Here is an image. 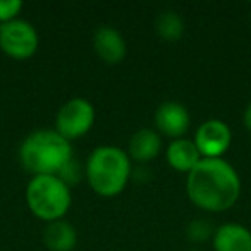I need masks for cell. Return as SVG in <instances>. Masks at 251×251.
Returning <instances> with one entry per match:
<instances>
[{
  "label": "cell",
  "mask_w": 251,
  "mask_h": 251,
  "mask_svg": "<svg viewBox=\"0 0 251 251\" xmlns=\"http://www.w3.org/2000/svg\"><path fill=\"white\" fill-rule=\"evenodd\" d=\"M186 193L196 206L208 212H224L237 201L241 179L224 158H201L186 179Z\"/></svg>",
  "instance_id": "obj_1"
},
{
  "label": "cell",
  "mask_w": 251,
  "mask_h": 251,
  "mask_svg": "<svg viewBox=\"0 0 251 251\" xmlns=\"http://www.w3.org/2000/svg\"><path fill=\"white\" fill-rule=\"evenodd\" d=\"M71 158V141L55 129L33 131L19 147V160L33 176H59Z\"/></svg>",
  "instance_id": "obj_2"
},
{
  "label": "cell",
  "mask_w": 251,
  "mask_h": 251,
  "mask_svg": "<svg viewBox=\"0 0 251 251\" xmlns=\"http://www.w3.org/2000/svg\"><path fill=\"white\" fill-rule=\"evenodd\" d=\"M84 174L100 196H115L126 188L131 177L129 153L114 145H101L90 153Z\"/></svg>",
  "instance_id": "obj_3"
},
{
  "label": "cell",
  "mask_w": 251,
  "mask_h": 251,
  "mask_svg": "<svg viewBox=\"0 0 251 251\" xmlns=\"http://www.w3.org/2000/svg\"><path fill=\"white\" fill-rule=\"evenodd\" d=\"M26 203L38 219L60 220L73 203L71 188L59 176H33L26 186Z\"/></svg>",
  "instance_id": "obj_4"
},
{
  "label": "cell",
  "mask_w": 251,
  "mask_h": 251,
  "mask_svg": "<svg viewBox=\"0 0 251 251\" xmlns=\"http://www.w3.org/2000/svg\"><path fill=\"white\" fill-rule=\"evenodd\" d=\"M95 119H97V112L93 103L83 97H74L67 100L57 112L55 131L62 134L66 140H76L93 127Z\"/></svg>",
  "instance_id": "obj_5"
},
{
  "label": "cell",
  "mask_w": 251,
  "mask_h": 251,
  "mask_svg": "<svg viewBox=\"0 0 251 251\" xmlns=\"http://www.w3.org/2000/svg\"><path fill=\"white\" fill-rule=\"evenodd\" d=\"M38 31L29 21L12 19L0 25V49L12 59H29L38 49Z\"/></svg>",
  "instance_id": "obj_6"
},
{
  "label": "cell",
  "mask_w": 251,
  "mask_h": 251,
  "mask_svg": "<svg viewBox=\"0 0 251 251\" xmlns=\"http://www.w3.org/2000/svg\"><path fill=\"white\" fill-rule=\"evenodd\" d=\"M195 145L201 158H222L232 141L230 127L220 119H208L198 126Z\"/></svg>",
  "instance_id": "obj_7"
},
{
  "label": "cell",
  "mask_w": 251,
  "mask_h": 251,
  "mask_svg": "<svg viewBox=\"0 0 251 251\" xmlns=\"http://www.w3.org/2000/svg\"><path fill=\"white\" fill-rule=\"evenodd\" d=\"M191 124V115L186 105L176 100H165L155 110V126L162 134L177 140L184 136Z\"/></svg>",
  "instance_id": "obj_8"
},
{
  "label": "cell",
  "mask_w": 251,
  "mask_h": 251,
  "mask_svg": "<svg viewBox=\"0 0 251 251\" xmlns=\"http://www.w3.org/2000/svg\"><path fill=\"white\" fill-rule=\"evenodd\" d=\"M93 49L105 62H121L127 52L126 38L117 28L110 25H101L93 33Z\"/></svg>",
  "instance_id": "obj_9"
},
{
  "label": "cell",
  "mask_w": 251,
  "mask_h": 251,
  "mask_svg": "<svg viewBox=\"0 0 251 251\" xmlns=\"http://www.w3.org/2000/svg\"><path fill=\"white\" fill-rule=\"evenodd\" d=\"M215 251H251V230L241 224H222L213 230Z\"/></svg>",
  "instance_id": "obj_10"
},
{
  "label": "cell",
  "mask_w": 251,
  "mask_h": 251,
  "mask_svg": "<svg viewBox=\"0 0 251 251\" xmlns=\"http://www.w3.org/2000/svg\"><path fill=\"white\" fill-rule=\"evenodd\" d=\"M201 160L198 148L195 141L188 138H177L172 140L167 147V162L174 171L179 172H191L195 165Z\"/></svg>",
  "instance_id": "obj_11"
},
{
  "label": "cell",
  "mask_w": 251,
  "mask_h": 251,
  "mask_svg": "<svg viewBox=\"0 0 251 251\" xmlns=\"http://www.w3.org/2000/svg\"><path fill=\"white\" fill-rule=\"evenodd\" d=\"M42 239L50 251H73L77 243V232L74 226L60 219L47 222Z\"/></svg>",
  "instance_id": "obj_12"
},
{
  "label": "cell",
  "mask_w": 251,
  "mask_h": 251,
  "mask_svg": "<svg viewBox=\"0 0 251 251\" xmlns=\"http://www.w3.org/2000/svg\"><path fill=\"white\" fill-rule=\"evenodd\" d=\"M162 150V138L151 127H141L131 136L127 151L138 162H148L155 158Z\"/></svg>",
  "instance_id": "obj_13"
},
{
  "label": "cell",
  "mask_w": 251,
  "mask_h": 251,
  "mask_svg": "<svg viewBox=\"0 0 251 251\" xmlns=\"http://www.w3.org/2000/svg\"><path fill=\"white\" fill-rule=\"evenodd\" d=\"M155 28H157V33L164 40L176 42L184 33V19H182V16L177 11L165 9L155 19Z\"/></svg>",
  "instance_id": "obj_14"
},
{
  "label": "cell",
  "mask_w": 251,
  "mask_h": 251,
  "mask_svg": "<svg viewBox=\"0 0 251 251\" xmlns=\"http://www.w3.org/2000/svg\"><path fill=\"white\" fill-rule=\"evenodd\" d=\"M23 9V0H0V25L18 19Z\"/></svg>",
  "instance_id": "obj_15"
},
{
  "label": "cell",
  "mask_w": 251,
  "mask_h": 251,
  "mask_svg": "<svg viewBox=\"0 0 251 251\" xmlns=\"http://www.w3.org/2000/svg\"><path fill=\"white\" fill-rule=\"evenodd\" d=\"M59 177L62 179L64 182H67V184H74V182L79 181V177H81V165H79V162H77L74 157L71 158V160L66 164V167H64L62 171L59 172Z\"/></svg>",
  "instance_id": "obj_16"
},
{
  "label": "cell",
  "mask_w": 251,
  "mask_h": 251,
  "mask_svg": "<svg viewBox=\"0 0 251 251\" xmlns=\"http://www.w3.org/2000/svg\"><path fill=\"white\" fill-rule=\"evenodd\" d=\"M188 234H189V237H191V239L203 241L213 232H212V229H210L208 224L205 222V219H200V220H195V222L189 224Z\"/></svg>",
  "instance_id": "obj_17"
},
{
  "label": "cell",
  "mask_w": 251,
  "mask_h": 251,
  "mask_svg": "<svg viewBox=\"0 0 251 251\" xmlns=\"http://www.w3.org/2000/svg\"><path fill=\"white\" fill-rule=\"evenodd\" d=\"M243 122H244V126H246V129L251 133V101H250V103H248V107L244 108Z\"/></svg>",
  "instance_id": "obj_18"
}]
</instances>
